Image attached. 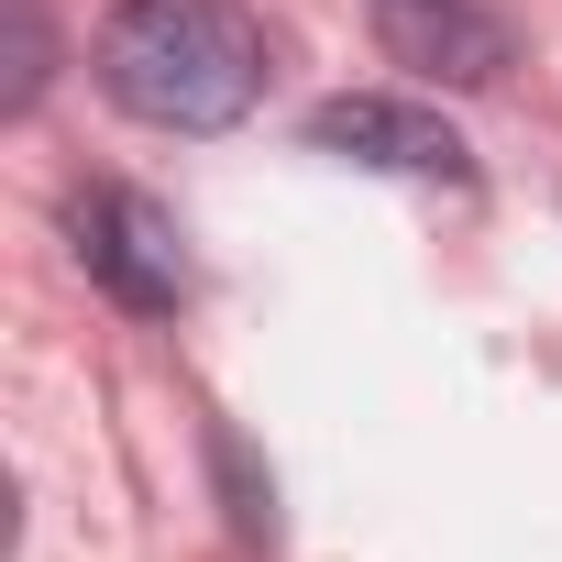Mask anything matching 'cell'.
<instances>
[{"label":"cell","instance_id":"1","mask_svg":"<svg viewBox=\"0 0 562 562\" xmlns=\"http://www.w3.org/2000/svg\"><path fill=\"white\" fill-rule=\"evenodd\" d=\"M89 67L155 133H232L265 100V23L243 0H111Z\"/></svg>","mask_w":562,"mask_h":562},{"label":"cell","instance_id":"2","mask_svg":"<svg viewBox=\"0 0 562 562\" xmlns=\"http://www.w3.org/2000/svg\"><path fill=\"white\" fill-rule=\"evenodd\" d=\"M67 232H78V265L100 276L122 310L155 321V310L188 299V243H177V221H166L144 188H89V199H67Z\"/></svg>","mask_w":562,"mask_h":562},{"label":"cell","instance_id":"3","mask_svg":"<svg viewBox=\"0 0 562 562\" xmlns=\"http://www.w3.org/2000/svg\"><path fill=\"white\" fill-rule=\"evenodd\" d=\"M375 45L430 89H496L518 67L507 0H375Z\"/></svg>","mask_w":562,"mask_h":562},{"label":"cell","instance_id":"5","mask_svg":"<svg viewBox=\"0 0 562 562\" xmlns=\"http://www.w3.org/2000/svg\"><path fill=\"white\" fill-rule=\"evenodd\" d=\"M12 12V78H0V111H34V89H45V0H0Z\"/></svg>","mask_w":562,"mask_h":562},{"label":"cell","instance_id":"4","mask_svg":"<svg viewBox=\"0 0 562 562\" xmlns=\"http://www.w3.org/2000/svg\"><path fill=\"white\" fill-rule=\"evenodd\" d=\"M310 144L321 155H353V166H386V177H474V155H463V133L441 122V111H419V100H321L310 111Z\"/></svg>","mask_w":562,"mask_h":562}]
</instances>
